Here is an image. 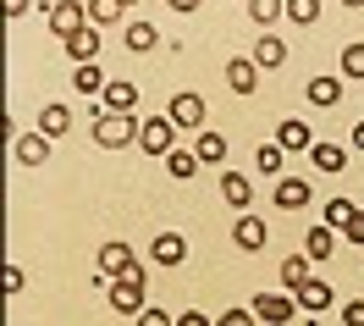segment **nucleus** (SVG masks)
<instances>
[{"instance_id":"nucleus-11","label":"nucleus","mask_w":364,"mask_h":326,"mask_svg":"<svg viewBox=\"0 0 364 326\" xmlns=\"http://www.w3.org/2000/svg\"><path fill=\"white\" fill-rule=\"evenodd\" d=\"M227 83H232V94H243V100L259 89V67H254V56H237V61H227Z\"/></svg>"},{"instance_id":"nucleus-34","label":"nucleus","mask_w":364,"mask_h":326,"mask_svg":"<svg viewBox=\"0 0 364 326\" xmlns=\"http://www.w3.org/2000/svg\"><path fill=\"white\" fill-rule=\"evenodd\" d=\"M259 315L254 310H227V315H215V326H254Z\"/></svg>"},{"instance_id":"nucleus-14","label":"nucleus","mask_w":364,"mask_h":326,"mask_svg":"<svg viewBox=\"0 0 364 326\" xmlns=\"http://www.w3.org/2000/svg\"><path fill=\"white\" fill-rule=\"evenodd\" d=\"M304 94H309V105H320V111H337L342 105V78H309Z\"/></svg>"},{"instance_id":"nucleus-10","label":"nucleus","mask_w":364,"mask_h":326,"mask_svg":"<svg viewBox=\"0 0 364 326\" xmlns=\"http://www.w3.org/2000/svg\"><path fill=\"white\" fill-rule=\"evenodd\" d=\"M221 199H227L237 216H249V205H254V183L243 177V172H221Z\"/></svg>"},{"instance_id":"nucleus-30","label":"nucleus","mask_w":364,"mask_h":326,"mask_svg":"<svg viewBox=\"0 0 364 326\" xmlns=\"http://www.w3.org/2000/svg\"><path fill=\"white\" fill-rule=\"evenodd\" d=\"M166 172H171L177 183H188V177L199 172V155H193V149H171V155H166Z\"/></svg>"},{"instance_id":"nucleus-20","label":"nucleus","mask_w":364,"mask_h":326,"mask_svg":"<svg viewBox=\"0 0 364 326\" xmlns=\"http://www.w3.org/2000/svg\"><path fill=\"white\" fill-rule=\"evenodd\" d=\"M122 45L133 50V56H149V50L160 45V33H155V23H144V17H138V23H127V33H122Z\"/></svg>"},{"instance_id":"nucleus-12","label":"nucleus","mask_w":364,"mask_h":326,"mask_svg":"<svg viewBox=\"0 0 364 326\" xmlns=\"http://www.w3.org/2000/svg\"><path fill=\"white\" fill-rule=\"evenodd\" d=\"M11 155H17V166H45L50 133H23V139H11Z\"/></svg>"},{"instance_id":"nucleus-17","label":"nucleus","mask_w":364,"mask_h":326,"mask_svg":"<svg viewBox=\"0 0 364 326\" xmlns=\"http://www.w3.org/2000/svg\"><path fill=\"white\" fill-rule=\"evenodd\" d=\"M293 299H298V310H304V315H320V310H331V282H315V277H309Z\"/></svg>"},{"instance_id":"nucleus-44","label":"nucleus","mask_w":364,"mask_h":326,"mask_svg":"<svg viewBox=\"0 0 364 326\" xmlns=\"http://www.w3.org/2000/svg\"><path fill=\"white\" fill-rule=\"evenodd\" d=\"M122 6H138V0H122Z\"/></svg>"},{"instance_id":"nucleus-29","label":"nucleus","mask_w":364,"mask_h":326,"mask_svg":"<svg viewBox=\"0 0 364 326\" xmlns=\"http://www.w3.org/2000/svg\"><path fill=\"white\" fill-rule=\"evenodd\" d=\"M83 6H89V23H94V28H111L116 17H122V11H127V6H122V0H83Z\"/></svg>"},{"instance_id":"nucleus-36","label":"nucleus","mask_w":364,"mask_h":326,"mask_svg":"<svg viewBox=\"0 0 364 326\" xmlns=\"http://www.w3.org/2000/svg\"><path fill=\"white\" fill-rule=\"evenodd\" d=\"M28 288V277H23V265H6V293H11V299H17V293H23Z\"/></svg>"},{"instance_id":"nucleus-27","label":"nucleus","mask_w":364,"mask_h":326,"mask_svg":"<svg viewBox=\"0 0 364 326\" xmlns=\"http://www.w3.org/2000/svg\"><path fill=\"white\" fill-rule=\"evenodd\" d=\"M72 89L77 94H105V72L94 67V61H83V67L72 72Z\"/></svg>"},{"instance_id":"nucleus-31","label":"nucleus","mask_w":364,"mask_h":326,"mask_svg":"<svg viewBox=\"0 0 364 326\" xmlns=\"http://www.w3.org/2000/svg\"><path fill=\"white\" fill-rule=\"evenodd\" d=\"M287 23H298V28L320 23V0H287Z\"/></svg>"},{"instance_id":"nucleus-7","label":"nucleus","mask_w":364,"mask_h":326,"mask_svg":"<svg viewBox=\"0 0 364 326\" xmlns=\"http://www.w3.org/2000/svg\"><path fill=\"white\" fill-rule=\"evenodd\" d=\"M133 265H138V260H133V249H127L122 238H105V243H100V277H105V282L127 277Z\"/></svg>"},{"instance_id":"nucleus-19","label":"nucleus","mask_w":364,"mask_h":326,"mask_svg":"<svg viewBox=\"0 0 364 326\" xmlns=\"http://www.w3.org/2000/svg\"><path fill=\"white\" fill-rule=\"evenodd\" d=\"M67 56H72V61H77V67H83V61H94V56H100V28H77V33H72V39H67Z\"/></svg>"},{"instance_id":"nucleus-16","label":"nucleus","mask_w":364,"mask_h":326,"mask_svg":"<svg viewBox=\"0 0 364 326\" xmlns=\"http://www.w3.org/2000/svg\"><path fill=\"white\" fill-rule=\"evenodd\" d=\"M276 210H304L309 205V183H304V177H276Z\"/></svg>"},{"instance_id":"nucleus-2","label":"nucleus","mask_w":364,"mask_h":326,"mask_svg":"<svg viewBox=\"0 0 364 326\" xmlns=\"http://www.w3.org/2000/svg\"><path fill=\"white\" fill-rule=\"evenodd\" d=\"M105 288H111V310L116 315H144V310H149V304H144V265H133V271H127V277H116V282H105Z\"/></svg>"},{"instance_id":"nucleus-18","label":"nucleus","mask_w":364,"mask_h":326,"mask_svg":"<svg viewBox=\"0 0 364 326\" xmlns=\"http://www.w3.org/2000/svg\"><path fill=\"white\" fill-rule=\"evenodd\" d=\"M249 56H254V67H259V72H271V67H287V61H293V56H287V45H282L276 33H265V39H259V45H254Z\"/></svg>"},{"instance_id":"nucleus-35","label":"nucleus","mask_w":364,"mask_h":326,"mask_svg":"<svg viewBox=\"0 0 364 326\" xmlns=\"http://www.w3.org/2000/svg\"><path fill=\"white\" fill-rule=\"evenodd\" d=\"M342 326H364V299H348V304H342Z\"/></svg>"},{"instance_id":"nucleus-39","label":"nucleus","mask_w":364,"mask_h":326,"mask_svg":"<svg viewBox=\"0 0 364 326\" xmlns=\"http://www.w3.org/2000/svg\"><path fill=\"white\" fill-rule=\"evenodd\" d=\"M177 326H215V321H210V315H199V310H182Z\"/></svg>"},{"instance_id":"nucleus-43","label":"nucleus","mask_w":364,"mask_h":326,"mask_svg":"<svg viewBox=\"0 0 364 326\" xmlns=\"http://www.w3.org/2000/svg\"><path fill=\"white\" fill-rule=\"evenodd\" d=\"M342 6H348V11H359V6H364V0H342Z\"/></svg>"},{"instance_id":"nucleus-1","label":"nucleus","mask_w":364,"mask_h":326,"mask_svg":"<svg viewBox=\"0 0 364 326\" xmlns=\"http://www.w3.org/2000/svg\"><path fill=\"white\" fill-rule=\"evenodd\" d=\"M138 127H144V122H138L133 111H100V117H94V144H100V149H127V144H138Z\"/></svg>"},{"instance_id":"nucleus-22","label":"nucleus","mask_w":364,"mask_h":326,"mask_svg":"<svg viewBox=\"0 0 364 326\" xmlns=\"http://www.w3.org/2000/svg\"><path fill=\"white\" fill-rule=\"evenodd\" d=\"M331 249H337V233H331L326 221L304 233V255H309V260H331Z\"/></svg>"},{"instance_id":"nucleus-8","label":"nucleus","mask_w":364,"mask_h":326,"mask_svg":"<svg viewBox=\"0 0 364 326\" xmlns=\"http://www.w3.org/2000/svg\"><path fill=\"white\" fill-rule=\"evenodd\" d=\"M182 260H188V238L182 233H160L149 243V265H160V271H177Z\"/></svg>"},{"instance_id":"nucleus-26","label":"nucleus","mask_w":364,"mask_h":326,"mask_svg":"<svg viewBox=\"0 0 364 326\" xmlns=\"http://www.w3.org/2000/svg\"><path fill=\"white\" fill-rule=\"evenodd\" d=\"M309 265H315L309 255H287V260H282V282H287V293H298V288L309 282Z\"/></svg>"},{"instance_id":"nucleus-28","label":"nucleus","mask_w":364,"mask_h":326,"mask_svg":"<svg viewBox=\"0 0 364 326\" xmlns=\"http://www.w3.org/2000/svg\"><path fill=\"white\" fill-rule=\"evenodd\" d=\"M249 17L259 28H271V23H282L287 17V0H249Z\"/></svg>"},{"instance_id":"nucleus-37","label":"nucleus","mask_w":364,"mask_h":326,"mask_svg":"<svg viewBox=\"0 0 364 326\" xmlns=\"http://www.w3.org/2000/svg\"><path fill=\"white\" fill-rule=\"evenodd\" d=\"M342 238H348V243H364V210L348 221V227H342Z\"/></svg>"},{"instance_id":"nucleus-32","label":"nucleus","mask_w":364,"mask_h":326,"mask_svg":"<svg viewBox=\"0 0 364 326\" xmlns=\"http://www.w3.org/2000/svg\"><path fill=\"white\" fill-rule=\"evenodd\" d=\"M254 166H259L265 177H282V144H259V149H254Z\"/></svg>"},{"instance_id":"nucleus-4","label":"nucleus","mask_w":364,"mask_h":326,"mask_svg":"<svg viewBox=\"0 0 364 326\" xmlns=\"http://www.w3.org/2000/svg\"><path fill=\"white\" fill-rule=\"evenodd\" d=\"M171 139H177V122L171 117H149L138 127V149L144 155H171Z\"/></svg>"},{"instance_id":"nucleus-9","label":"nucleus","mask_w":364,"mask_h":326,"mask_svg":"<svg viewBox=\"0 0 364 326\" xmlns=\"http://www.w3.org/2000/svg\"><path fill=\"white\" fill-rule=\"evenodd\" d=\"M265 221H259V216H237V221H232V243H237V249H243V255H259V249H265Z\"/></svg>"},{"instance_id":"nucleus-23","label":"nucleus","mask_w":364,"mask_h":326,"mask_svg":"<svg viewBox=\"0 0 364 326\" xmlns=\"http://www.w3.org/2000/svg\"><path fill=\"white\" fill-rule=\"evenodd\" d=\"M353 216H359V210L348 205V199H342V194H331V199H326V210H320V221H326V227H331V233H342V227H348V221H353Z\"/></svg>"},{"instance_id":"nucleus-25","label":"nucleus","mask_w":364,"mask_h":326,"mask_svg":"<svg viewBox=\"0 0 364 326\" xmlns=\"http://www.w3.org/2000/svg\"><path fill=\"white\" fill-rule=\"evenodd\" d=\"M193 155H199V161L205 166H215V161H227V139H221V133H199V139H193Z\"/></svg>"},{"instance_id":"nucleus-42","label":"nucleus","mask_w":364,"mask_h":326,"mask_svg":"<svg viewBox=\"0 0 364 326\" xmlns=\"http://www.w3.org/2000/svg\"><path fill=\"white\" fill-rule=\"evenodd\" d=\"M353 149H364V122H359V127H353Z\"/></svg>"},{"instance_id":"nucleus-6","label":"nucleus","mask_w":364,"mask_h":326,"mask_svg":"<svg viewBox=\"0 0 364 326\" xmlns=\"http://www.w3.org/2000/svg\"><path fill=\"white\" fill-rule=\"evenodd\" d=\"M77 28H89V6H77V0H55V6H50V33H55V39H72Z\"/></svg>"},{"instance_id":"nucleus-24","label":"nucleus","mask_w":364,"mask_h":326,"mask_svg":"<svg viewBox=\"0 0 364 326\" xmlns=\"http://www.w3.org/2000/svg\"><path fill=\"white\" fill-rule=\"evenodd\" d=\"M39 133H50V139L72 133V111L67 105H45V111H39Z\"/></svg>"},{"instance_id":"nucleus-3","label":"nucleus","mask_w":364,"mask_h":326,"mask_svg":"<svg viewBox=\"0 0 364 326\" xmlns=\"http://www.w3.org/2000/svg\"><path fill=\"white\" fill-rule=\"evenodd\" d=\"M205 94H193V89H182V94H171V111L166 117L177 122V127H193V133H205Z\"/></svg>"},{"instance_id":"nucleus-33","label":"nucleus","mask_w":364,"mask_h":326,"mask_svg":"<svg viewBox=\"0 0 364 326\" xmlns=\"http://www.w3.org/2000/svg\"><path fill=\"white\" fill-rule=\"evenodd\" d=\"M342 78H364V39L342 50Z\"/></svg>"},{"instance_id":"nucleus-15","label":"nucleus","mask_w":364,"mask_h":326,"mask_svg":"<svg viewBox=\"0 0 364 326\" xmlns=\"http://www.w3.org/2000/svg\"><path fill=\"white\" fill-rule=\"evenodd\" d=\"M276 144H282V149H315V133H309V122H304V117H282Z\"/></svg>"},{"instance_id":"nucleus-41","label":"nucleus","mask_w":364,"mask_h":326,"mask_svg":"<svg viewBox=\"0 0 364 326\" xmlns=\"http://www.w3.org/2000/svg\"><path fill=\"white\" fill-rule=\"evenodd\" d=\"M28 6H33V0H6V17H23Z\"/></svg>"},{"instance_id":"nucleus-5","label":"nucleus","mask_w":364,"mask_h":326,"mask_svg":"<svg viewBox=\"0 0 364 326\" xmlns=\"http://www.w3.org/2000/svg\"><path fill=\"white\" fill-rule=\"evenodd\" d=\"M249 310H254V315H259L265 326H287V321L298 315V299H293V293H259Z\"/></svg>"},{"instance_id":"nucleus-21","label":"nucleus","mask_w":364,"mask_h":326,"mask_svg":"<svg viewBox=\"0 0 364 326\" xmlns=\"http://www.w3.org/2000/svg\"><path fill=\"white\" fill-rule=\"evenodd\" d=\"M309 161H315L326 177H342V172H348V149H337V144H315Z\"/></svg>"},{"instance_id":"nucleus-13","label":"nucleus","mask_w":364,"mask_h":326,"mask_svg":"<svg viewBox=\"0 0 364 326\" xmlns=\"http://www.w3.org/2000/svg\"><path fill=\"white\" fill-rule=\"evenodd\" d=\"M133 105H138V83L111 78V83H105V94H100V111H133Z\"/></svg>"},{"instance_id":"nucleus-40","label":"nucleus","mask_w":364,"mask_h":326,"mask_svg":"<svg viewBox=\"0 0 364 326\" xmlns=\"http://www.w3.org/2000/svg\"><path fill=\"white\" fill-rule=\"evenodd\" d=\"M166 6H171V11H182V17H188V11H199L205 0H166Z\"/></svg>"},{"instance_id":"nucleus-38","label":"nucleus","mask_w":364,"mask_h":326,"mask_svg":"<svg viewBox=\"0 0 364 326\" xmlns=\"http://www.w3.org/2000/svg\"><path fill=\"white\" fill-rule=\"evenodd\" d=\"M138 326H177V321H171L166 310H144V315H138Z\"/></svg>"}]
</instances>
